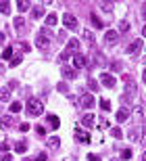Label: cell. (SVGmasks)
Segmentation results:
<instances>
[{
	"instance_id": "681fc988",
	"label": "cell",
	"mask_w": 146,
	"mask_h": 161,
	"mask_svg": "<svg viewBox=\"0 0 146 161\" xmlns=\"http://www.w3.org/2000/svg\"><path fill=\"white\" fill-rule=\"evenodd\" d=\"M144 82H146V69H144Z\"/></svg>"
},
{
	"instance_id": "f6af8a7d",
	"label": "cell",
	"mask_w": 146,
	"mask_h": 161,
	"mask_svg": "<svg viewBox=\"0 0 146 161\" xmlns=\"http://www.w3.org/2000/svg\"><path fill=\"white\" fill-rule=\"evenodd\" d=\"M142 17L146 19V6H144V8H142Z\"/></svg>"
},
{
	"instance_id": "7dc6e473",
	"label": "cell",
	"mask_w": 146,
	"mask_h": 161,
	"mask_svg": "<svg viewBox=\"0 0 146 161\" xmlns=\"http://www.w3.org/2000/svg\"><path fill=\"white\" fill-rule=\"evenodd\" d=\"M2 71H4V65H2V63H0V73H2Z\"/></svg>"
},
{
	"instance_id": "9c48e42d",
	"label": "cell",
	"mask_w": 146,
	"mask_h": 161,
	"mask_svg": "<svg viewBox=\"0 0 146 161\" xmlns=\"http://www.w3.org/2000/svg\"><path fill=\"white\" fill-rule=\"evenodd\" d=\"M117 38H119V34L113 31V30L105 34V42H106V44H111V46H113V44H117Z\"/></svg>"
},
{
	"instance_id": "30bf717a",
	"label": "cell",
	"mask_w": 146,
	"mask_h": 161,
	"mask_svg": "<svg viewBox=\"0 0 146 161\" xmlns=\"http://www.w3.org/2000/svg\"><path fill=\"white\" fill-rule=\"evenodd\" d=\"M94 115L92 113H88V115H84L82 117V124H84V128H94Z\"/></svg>"
},
{
	"instance_id": "4dcf8cb0",
	"label": "cell",
	"mask_w": 146,
	"mask_h": 161,
	"mask_svg": "<svg viewBox=\"0 0 146 161\" xmlns=\"http://www.w3.org/2000/svg\"><path fill=\"white\" fill-rule=\"evenodd\" d=\"M111 134H113V136H115V138H121V136H123L121 128H113V130H111Z\"/></svg>"
},
{
	"instance_id": "6da1fadb",
	"label": "cell",
	"mask_w": 146,
	"mask_h": 161,
	"mask_svg": "<svg viewBox=\"0 0 146 161\" xmlns=\"http://www.w3.org/2000/svg\"><path fill=\"white\" fill-rule=\"evenodd\" d=\"M42 111H44V105H42L38 98H29L27 101V113L29 115L38 117V115H42Z\"/></svg>"
},
{
	"instance_id": "e575fe53",
	"label": "cell",
	"mask_w": 146,
	"mask_h": 161,
	"mask_svg": "<svg viewBox=\"0 0 146 161\" xmlns=\"http://www.w3.org/2000/svg\"><path fill=\"white\" fill-rule=\"evenodd\" d=\"M88 161H100V155H96V153H90V155H88Z\"/></svg>"
},
{
	"instance_id": "277c9868",
	"label": "cell",
	"mask_w": 146,
	"mask_h": 161,
	"mask_svg": "<svg viewBox=\"0 0 146 161\" xmlns=\"http://www.w3.org/2000/svg\"><path fill=\"white\" fill-rule=\"evenodd\" d=\"M86 65H88L86 54H82V53L73 54V67H75V69H82V67H86Z\"/></svg>"
},
{
	"instance_id": "c3c4849f",
	"label": "cell",
	"mask_w": 146,
	"mask_h": 161,
	"mask_svg": "<svg viewBox=\"0 0 146 161\" xmlns=\"http://www.w3.org/2000/svg\"><path fill=\"white\" fill-rule=\"evenodd\" d=\"M142 161H146V151H144V155H142Z\"/></svg>"
},
{
	"instance_id": "3957f363",
	"label": "cell",
	"mask_w": 146,
	"mask_h": 161,
	"mask_svg": "<svg viewBox=\"0 0 146 161\" xmlns=\"http://www.w3.org/2000/svg\"><path fill=\"white\" fill-rule=\"evenodd\" d=\"M63 23L67 30H77V19L71 15V13H65L63 15Z\"/></svg>"
},
{
	"instance_id": "ac0fdd59",
	"label": "cell",
	"mask_w": 146,
	"mask_h": 161,
	"mask_svg": "<svg viewBox=\"0 0 146 161\" xmlns=\"http://www.w3.org/2000/svg\"><path fill=\"white\" fill-rule=\"evenodd\" d=\"M58 144H61V138H58V136H52V138H48V147H50V149H57Z\"/></svg>"
},
{
	"instance_id": "f35d334b",
	"label": "cell",
	"mask_w": 146,
	"mask_h": 161,
	"mask_svg": "<svg viewBox=\"0 0 146 161\" xmlns=\"http://www.w3.org/2000/svg\"><path fill=\"white\" fill-rule=\"evenodd\" d=\"M29 128H31L29 124H21V125H19V130H21V132H29Z\"/></svg>"
},
{
	"instance_id": "484cf974",
	"label": "cell",
	"mask_w": 146,
	"mask_h": 161,
	"mask_svg": "<svg viewBox=\"0 0 146 161\" xmlns=\"http://www.w3.org/2000/svg\"><path fill=\"white\" fill-rule=\"evenodd\" d=\"M119 31H121V34L129 31V23H127V21H121V23H119ZM119 31H117V34H119Z\"/></svg>"
},
{
	"instance_id": "b9f144b4",
	"label": "cell",
	"mask_w": 146,
	"mask_h": 161,
	"mask_svg": "<svg viewBox=\"0 0 146 161\" xmlns=\"http://www.w3.org/2000/svg\"><path fill=\"white\" fill-rule=\"evenodd\" d=\"M42 13H44V11H42V6H38V8H34V15H35V17H42Z\"/></svg>"
},
{
	"instance_id": "7c38bea8",
	"label": "cell",
	"mask_w": 146,
	"mask_h": 161,
	"mask_svg": "<svg viewBox=\"0 0 146 161\" xmlns=\"http://www.w3.org/2000/svg\"><path fill=\"white\" fill-rule=\"evenodd\" d=\"M48 124H50V128H52V130H57L58 125H61V119H58L57 115H48Z\"/></svg>"
},
{
	"instance_id": "ab89813d",
	"label": "cell",
	"mask_w": 146,
	"mask_h": 161,
	"mask_svg": "<svg viewBox=\"0 0 146 161\" xmlns=\"http://www.w3.org/2000/svg\"><path fill=\"white\" fill-rule=\"evenodd\" d=\"M35 161H48V157H46V153H40V155L35 157Z\"/></svg>"
},
{
	"instance_id": "7a4b0ae2",
	"label": "cell",
	"mask_w": 146,
	"mask_h": 161,
	"mask_svg": "<svg viewBox=\"0 0 146 161\" xmlns=\"http://www.w3.org/2000/svg\"><path fill=\"white\" fill-rule=\"evenodd\" d=\"M50 31L48 30H42L40 34H38V42H35V44H38V48H48L50 46Z\"/></svg>"
},
{
	"instance_id": "836d02e7",
	"label": "cell",
	"mask_w": 146,
	"mask_h": 161,
	"mask_svg": "<svg viewBox=\"0 0 146 161\" xmlns=\"http://www.w3.org/2000/svg\"><path fill=\"white\" fill-rule=\"evenodd\" d=\"M121 157H123L125 161H129V159H132V151H129V149H125V151L121 153Z\"/></svg>"
},
{
	"instance_id": "74e56055",
	"label": "cell",
	"mask_w": 146,
	"mask_h": 161,
	"mask_svg": "<svg viewBox=\"0 0 146 161\" xmlns=\"http://www.w3.org/2000/svg\"><path fill=\"white\" fill-rule=\"evenodd\" d=\"M19 63H21V57H15V59L11 61V67H17Z\"/></svg>"
},
{
	"instance_id": "83f0119b",
	"label": "cell",
	"mask_w": 146,
	"mask_h": 161,
	"mask_svg": "<svg viewBox=\"0 0 146 161\" xmlns=\"http://www.w3.org/2000/svg\"><path fill=\"white\" fill-rule=\"evenodd\" d=\"M96 65H105V54L96 53Z\"/></svg>"
},
{
	"instance_id": "ee69618b",
	"label": "cell",
	"mask_w": 146,
	"mask_h": 161,
	"mask_svg": "<svg viewBox=\"0 0 146 161\" xmlns=\"http://www.w3.org/2000/svg\"><path fill=\"white\" fill-rule=\"evenodd\" d=\"M2 42H4V34H2V31H0V44H2Z\"/></svg>"
},
{
	"instance_id": "d590c367",
	"label": "cell",
	"mask_w": 146,
	"mask_h": 161,
	"mask_svg": "<svg viewBox=\"0 0 146 161\" xmlns=\"http://www.w3.org/2000/svg\"><path fill=\"white\" fill-rule=\"evenodd\" d=\"M100 6H102V11H111V8H113V4H111V2H102Z\"/></svg>"
},
{
	"instance_id": "f1b7e54d",
	"label": "cell",
	"mask_w": 146,
	"mask_h": 161,
	"mask_svg": "<svg viewBox=\"0 0 146 161\" xmlns=\"http://www.w3.org/2000/svg\"><path fill=\"white\" fill-rule=\"evenodd\" d=\"M82 36H84V40L94 42V40H92V31H90V30H84V34H82Z\"/></svg>"
},
{
	"instance_id": "2e32d148",
	"label": "cell",
	"mask_w": 146,
	"mask_h": 161,
	"mask_svg": "<svg viewBox=\"0 0 146 161\" xmlns=\"http://www.w3.org/2000/svg\"><path fill=\"white\" fill-rule=\"evenodd\" d=\"M90 21H92V25H94V27H96V30H100V27L105 25V23H102V21H100L98 17H96V15H94V13H92V15H90Z\"/></svg>"
},
{
	"instance_id": "5bb4252c",
	"label": "cell",
	"mask_w": 146,
	"mask_h": 161,
	"mask_svg": "<svg viewBox=\"0 0 146 161\" xmlns=\"http://www.w3.org/2000/svg\"><path fill=\"white\" fill-rule=\"evenodd\" d=\"M27 151V142L25 140H19L17 144H15V153H25Z\"/></svg>"
},
{
	"instance_id": "8992f818",
	"label": "cell",
	"mask_w": 146,
	"mask_h": 161,
	"mask_svg": "<svg viewBox=\"0 0 146 161\" xmlns=\"http://www.w3.org/2000/svg\"><path fill=\"white\" fill-rule=\"evenodd\" d=\"M75 140H79V142H90V134H88L84 128H75Z\"/></svg>"
},
{
	"instance_id": "bcb514c9",
	"label": "cell",
	"mask_w": 146,
	"mask_h": 161,
	"mask_svg": "<svg viewBox=\"0 0 146 161\" xmlns=\"http://www.w3.org/2000/svg\"><path fill=\"white\" fill-rule=\"evenodd\" d=\"M142 34H144V38H146V25H144V27H142Z\"/></svg>"
},
{
	"instance_id": "f907efd6",
	"label": "cell",
	"mask_w": 146,
	"mask_h": 161,
	"mask_svg": "<svg viewBox=\"0 0 146 161\" xmlns=\"http://www.w3.org/2000/svg\"><path fill=\"white\" fill-rule=\"evenodd\" d=\"M23 161H27V159H23Z\"/></svg>"
},
{
	"instance_id": "9a60e30c",
	"label": "cell",
	"mask_w": 146,
	"mask_h": 161,
	"mask_svg": "<svg viewBox=\"0 0 146 161\" xmlns=\"http://www.w3.org/2000/svg\"><path fill=\"white\" fill-rule=\"evenodd\" d=\"M15 27H17L19 34H23V31H25V21L21 17H17V19H15Z\"/></svg>"
},
{
	"instance_id": "44dd1931",
	"label": "cell",
	"mask_w": 146,
	"mask_h": 161,
	"mask_svg": "<svg viewBox=\"0 0 146 161\" xmlns=\"http://www.w3.org/2000/svg\"><path fill=\"white\" fill-rule=\"evenodd\" d=\"M17 8H19L21 13H25V11L29 8V2H25V0H19V2H17Z\"/></svg>"
},
{
	"instance_id": "e0dca14e",
	"label": "cell",
	"mask_w": 146,
	"mask_h": 161,
	"mask_svg": "<svg viewBox=\"0 0 146 161\" xmlns=\"http://www.w3.org/2000/svg\"><path fill=\"white\" fill-rule=\"evenodd\" d=\"M0 101H11V92H8V88H0Z\"/></svg>"
},
{
	"instance_id": "7402d4cb",
	"label": "cell",
	"mask_w": 146,
	"mask_h": 161,
	"mask_svg": "<svg viewBox=\"0 0 146 161\" xmlns=\"http://www.w3.org/2000/svg\"><path fill=\"white\" fill-rule=\"evenodd\" d=\"M13 124H15V121H13L11 115H4V117H2V125H4V128H11Z\"/></svg>"
},
{
	"instance_id": "4316f807",
	"label": "cell",
	"mask_w": 146,
	"mask_h": 161,
	"mask_svg": "<svg viewBox=\"0 0 146 161\" xmlns=\"http://www.w3.org/2000/svg\"><path fill=\"white\" fill-rule=\"evenodd\" d=\"M0 11L4 13V15H8V13H11V4H8V2H0Z\"/></svg>"
},
{
	"instance_id": "ffe728a7",
	"label": "cell",
	"mask_w": 146,
	"mask_h": 161,
	"mask_svg": "<svg viewBox=\"0 0 146 161\" xmlns=\"http://www.w3.org/2000/svg\"><path fill=\"white\" fill-rule=\"evenodd\" d=\"M71 50H77V53H79V40H77V38L75 40H69V53Z\"/></svg>"
},
{
	"instance_id": "60d3db41",
	"label": "cell",
	"mask_w": 146,
	"mask_h": 161,
	"mask_svg": "<svg viewBox=\"0 0 146 161\" xmlns=\"http://www.w3.org/2000/svg\"><path fill=\"white\" fill-rule=\"evenodd\" d=\"M69 57H71V53H69V50H65V53L61 54V61H67V59H69Z\"/></svg>"
},
{
	"instance_id": "d4e9b609",
	"label": "cell",
	"mask_w": 146,
	"mask_h": 161,
	"mask_svg": "<svg viewBox=\"0 0 146 161\" xmlns=\"http://www.w3.org/2000/svg\"><path fill=\"white\" fill-rule=\"evenodd\" d=\"M11 57H13V46H8V48H4V53H2V59L11 61Z\"/></svg>"
},
{
	"instance_id": "52a82bcc",
	"label": "cell",
	"mask_w": 146,
	"mask_h": 161,
	"mask_svg": "<svg viewBox=\"0 0 146 161\" xmlns=\"http://www.w3.org/2000/svg\"><path fill=\"white\" fill-rule=\"evenodd\" d=\"M79 103H82V107H86V109L94 107V94H90V92H86V94H82V98H79Z\"/></svg>"
},
{
	"instance_id": "7bdbcfd3",
	"label": "cell",
	"mask_w": 146,
	"mask_h": 161,
	"mask_svg": "<svg viewBox=\"0 0 146 161\" xmlns=\"http://www.w3.org/2000/svg\"><path fill=\"white\" fill-rule=\"evenodd\" d=\"M0 161H13V157L11 155H2V159H0Z\"/></svg>"
},
{
	"instance_id": "5b68a950",
	"label": "cell",
	"mask_w": 146,
	"mask_h": 161,
	"mask_svg": "<svg viewBox=\"0 0 146 161\" xmlns=\"http://www.w3.org/2000/svg\"><path fill=\"white\" fill-rule=\"evenodd\" d=\"M100 82H102V86H106V88H113L117 84V80H115V75H111V73H102L100 75Z\"/></svg>"
},
{
	"instance_id": "603a6c76",
	"label": "cell",
	"mask_w": 146,
	"mask_h": 161,
	"mask_svg": "<svg viewBox=\"0 0 146 161\" xmlns=\"http://www.w3.org/2000/svg\"><path fill=\"white\" fill-rule=\"evenodd\" d=\"M100 109L102 111H111V103L106 101V98H100Z\"/></svg>"
},
{
	"instance_id": "d6986e66",
	"label": "cell",
	"mask_w": 146,
	"mask_h": 161,
	"mask_svg": "<svg viewBox=\"0 0 146 161\" xmlns=\"http://www.w3.org/2000/svg\"><path fill=\"white\" fill-rule=\"evenodd\" d=\"M57 21H58V19H57V15H54V13H50V15L46 17V25H48V27H52V25H57Z\"/></svg>"
},
{
	"instance_id": "cb8c5ba5",
	"label": "cell",
	"mask_w": 146,
	"mask_h": 161,
	"mask_svg": "<svg viewBox=\"0 0 146 161\" xmlns=\"http://www.w3.org/2000/svg\"><path fill=\"white\" fill-rule=\"evenodd\" d=\"M21 109H23V105H21V103H17V101L11 103V111H13V113H19Z\"/></svg>"
},
{
	"instance_id": "d6a6232c",
	"label": "cell",
	"mask_w": 146,
	"mask_h": 161,
	"mask_svg": "<svg viewBox=\"0 0 146 161\" xmlns=\"http://www.w3.org/2000/svg\"><path fill=\"white\" fill-rule=\"evenodd\" d=\"M88 86H90L92 90H96V88H98V82H96L94 78H90V80H88Z\"/></svg>"
},
{
	"instance_id": "8fae6325",
	"label": "cell",
	"mask_w": 146,
	"mask_h": 161,
	"mask_svg": "<svg viewBox=\"0 0 146 161\" xmlns=\"http://www.w3.org/2000/svg\"><path fill=\"white\" fill-rule=\"evenodd\" d=\"M77 73H75V69H71V67H63V78L65 80H73Z\"/></svg>"
},
{
	"instance_id": "8d00e7d4",
	"label": "cell",
	"mask_w": 146,
	"mask_h": 161,
	"mask_svg": "<svg viewBox=\"0 0 146 161\" xmlns=\"http://www.w3.org/2000/svg\"><path fill=\"white\" fill-rule=\"evenodd\" d=\"M8 151V142H0V153H6Z\"/></svg>"
},
{
	"instance_id": "1f68e13d",
	"label": "cell",
	"mask_w": 146,
	"mask_h": 161,
	"mask_svg": "<svg viewBox=\"0 0 146 161\" xmlns=\"http://www.w3.org/2000/svg\"><path fill=\"white\" fill-rule=\"evenodd\" d=\"M57 88H58V92H63V94H67V92H69V86H67V84H58Z\"/></svg>"
},
{
	"instance_id": "4fadbf2b",
	"label": "cell",
	"mask_w": 146,
	"mask_h": 161,
	"mask_svg": "<svg viewBox=\"0 0 146 161\" xmlns=\"http://www.w3.org/2000/svg\"><path fill=\"white\" fill-rule=\"evenodd\" d=\"M129 117V109H121V111H117V121H125Z\"/></svg>"
},
{
	"instance_id": "ba28073f",
	"label": "cell",
	"mask_w": 146,
	"mask_h": 161,
	"mask_svg": "<svg viewBox=\"0 0 146 161\" xmlns=\"http://www.w3.org/2000/svg\"><path fill=\"white\" fill-rule=\"evenodd\" d=\"M142 46H144V40H134V42L127 46V54H136Z\"/></svg>"
},
{
	"instance_id": "f546056e",
	"label": "cell",
	"mask_w": 146,
	"mask_h": 161,
	"mask_svg": "<svg viewBox=\"0 0 146 161\" xmlns=\"http://www.w3.org/2000/svg\"><path fill=\"white\" fill-rule=\"evenodd\" d=\"M17 48H19V50H23V53H29V44H25V42H19Z\"/></svg>"
}]
</instances>
